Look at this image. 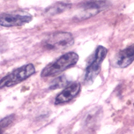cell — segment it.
Masks as SVG:
<instances>
[{
    "instance_id": "6da1fadb",
    "label": "cell",
    "mask_w": 134,
    "mask_h": 134,
    "mask_svg": "<svg viewBox=\"0 0 134 134\" xmlns=\"http://www.w3.org/2000/svg\"><path fill=\"white\" fill-rule=\"evenodd\" d=\"M79 61V55L75 52H68L55 60L52 63L49 64L41 72L42 78L54 77L59 75L67 69L75 65Z\"/></svg>"
},
{
    "instance_id": "7a4b0ae2",
    "label": "cell",
    "mask_w": 134,
    "mask_h": 134,
    "mask_svg": "<svg viewBox=\"0 0 134 134\" xmlns=\"http://www.w3.org/2000/svg\"><path fill=\"white\" fill-rule=\"evenodd\" d=\"M35 68L32 64H28L20 68H17L0 80V89L13 87L31 77L33 74H35Z\"/></svg>"
},
{
    "instance_id": "3957f363",
    "label": "cell",
    "mask_w": 134,
    "mask_h": 134,
    "mask_svg": "<svg viewBox=\"0 0 134 134\" xmlns=\"http://www.w3.org/2000/svg\"><path fill=\"white\" fill-rule=\"evenodd\" d=\"M108 53V49L103 46L99 45L91 59L89 64L87 67L85 73V82L86 84H92L94 82V79L97 77L100 71V65H102V62L104 58L106 57Z\"/></svg>"
},
{
    "instance_id": "277c9868",
    "label": "cell",
    "mask_w": 134,
    "mask_h": 134,
    "mask_svg": "<svg viewBox=\"0 0 134 134\" xmlns=\"http://www.w3.org/2000/svg\"><path fill=\"white\" fill-rule=\"evenodd\" d=\"M73 43L74 38L68 32H57L50 35L45 40V47L50 49H64Z\"/></svg>"
},
{
    "instance_id": "5b68a950",
    "label": "cell",
    "mask_w": 134,
    "mask_h": 134,
    "mask_svg": "<svg viewBox=\"0 0 134 134\" xmlns=\"http://www.w3.org/2000/svg\"><path fill=\"white\" fill-rule=\"evenodd\" d=\"M109 4L108 0H89L87 3H83L80 5V13L79 14V18L81 20L89 19L105 10Z\"/></svg>"
},
{
    "instance_id": "8992f818",
    "label": "cell",
    "mask_w": 134,
    "mask_h": 134,
    "mask_svg": "<svg viewBox=\"0 0 134 134\" xmlns=\"http://www.w3.org/2000/svg\"><path fill=\"white\" fill-rule=\"evenodd\" d=\"M33 20V17L25 13H1L0 14V26L5 27H20Z\"/></svg>"
},
{
    "instance_id": "52a82bcc",
    "label": "cell",
    "mask_w": 134,
    "mask_h": 134,
    "mask_svg": "<svg viewBox=\"0 0 134 134\" xmlns=\"http://www.w3.org/2000/svg\"><path fill=\"white\" fill-rule=\"evenodd\" d=\"M81 90V86L80 82H72L69 84L64 87V89L62 91L60 94L57 95L55 99V103L57 105L66 103L73 100L77 95L80 94Z\"/></svg>"
},
{
    "instance_id": "ba28073f",
    "label": "cell",
    "mask_w": 134,
    "mask_h": 134,
    "mask_svg": "<svg viewBox=\"0 0 134 134\" xmlns=\"http://www.w3.org/2000/svg\"><path fill=\"white\" fill-rule=\"evenodd\" d=\"M134 61V44L121 50L116 57V65L119 68H126Z\"/></svg>"
},
{
    "instance_id": "9c48e42d",
    "label": "cell",
    "mask_w": 134,
    "mask_h": 134,
    "mask_svg": "<svg viewBox=\"0 0 134 134\" xmlns=\"http://www.w3.org/2000/svg\"><path fill=\"white\" fill-rule=\"evenodd\" d=\"M70 7H71V4L68 3H63V2L56 3L52 4V5H50L49 8H47L45 10V14L48 16H54L68 10Z\"/></svg>"
},
{
    "instance_id": "30bf717a",
    "label": "cell",
    "mask_w": 134,
    "mask_h": 134,
    "mask_svg": "<svg viewBox=\"0 0 134 134\" xmlns=\"http://www.w3.org/2000/svg\"><path fill=\"white\" fill-rule=\"evenodd\" d=\"M66 84H67V80L64 76H62V77L57 78L56 80L53 81V84L50 87V89H57V88L63 87Z\"/></svg>"
},
{
    "instance_id": "8fae6325",
    "label": "cell",
    "mask_w": 134,
    "mask_h": 134,
    "mask_svg": "<svg viewBox=\"0 0 134 134\" xmlns=\"http://www.w3.org/2000/svg\"><path fill=\"white\" fill-rule=\"evenodd\" d=\"M13 118V116H10L6 117V118H4V120L0 121V134H3L4 132L3 129L12 123V119Z\"/></svg>"
}]
</instances>
